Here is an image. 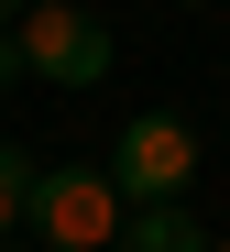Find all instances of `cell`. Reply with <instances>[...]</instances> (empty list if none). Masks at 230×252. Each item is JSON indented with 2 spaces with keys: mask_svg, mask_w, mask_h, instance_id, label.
<instances>
[{
  "mask_svg": "<svg viewBox=\"0 0 230 252\" xmlns=\"http://www.w3.org/2000/svg\"><path fill=\"white\" fill-rule=\"evenodd\" d=\"M121 220H131V208L110 187V164H44L33 208H22V230H44V252H110Z\"/></svg>",
  "mask_w": 230,
  "mask_h": 252,
  "instance_id": "cell-1",
  "label": "cell"
},
{
  "mask_svg": "<svg viewBox=\"0 0 230 252\" xmlns=\"http://www.w3.org/2000/svg\"><path fill=\"white\" fill-rule=\"evenodd\" d=\"M110 187H121V208H187V187H197V132H187L175 110H131L121 143H110Z\"/></svg>",
  "mask_w": 230,
  "mask_h": 252,
  "instance_id": "cell-2",
  "label": "cell"
},
{
  "mask_svg": "<svg viewBox=\"0 0 230 252\" xmlns=\"http://www.w3.org/2000/svg\"><path fill=\"white\" fill-rule=\"evenodd\" d=\"M11 33H22V66L44 77V88H99L110 77V22L77 11V0H33Z\"/></svg>",
  "mask_w": 230,
  "mask_h": 252,
  "instance_id": "cell-3",
  "label": "cell"
},
{
  "mask_svg": "<svg viewBox=\"0 0 230 252\" xmlns=\"http://www.w3.org/2000/svg\"><path fill=\"white\" fill-rule=\"evenodd\" d=\"M110 252H208V230L187 220V208H131Z\"/></svg>",
  "mask_w": 230,
  "mask_h": 252,
  "instance_id": "cell-4",
  "label": "cell"
},
{
  "mask_svg": "<svg viewBox=\"0 0 230 252\" xmlns=\"http://www.w3.org/2000/svg\"><path fill=\"white\" fill-rule=\"evenodd\" d=\"M33 176H44V164H33L22 143H0V241L22 230V208H33Z\"/></svg>",
  "mask_w": 230,
  "mask_h": 252,
  "instance_id": "cell-5",
  "label": "cell"
},
{
  "mask_svg": "<svg viewBox=\"0 0 230 252\" xmlns=\"http://www.w3.org/2000/svg\"><path fill=\"white\" fill-rule=\"evenodd\" d=\"M22 77H33V66H22V33L0 22V88H22Z\"/></svg>",
  "mask_w": 230,
  "mask_h": 252,
  "instance_id": "cell-6",
  "label": "cell"
},
{
  "mask_svg": "<svg viewBox=\"0 0 230 252\" xmlns=\"http://www.w3.org/2000/svg\"><path fill=\"white\" fill-rule=\"evenodd\" d=\"M22 11H33V0H0V22H22Z\"/></svg>",
  "mask_w": 230,
  "mask_h": 252,
  "instance_id": "cell-7",
  "label": "cell"
},
{
  "mask_svg": "<svg viewBox=\"0 0 230 252\" xmlns=\"http://www.w3.org/2000/svg\"><path fill=\"white\" fill-rule=\"evenodd\" d=\"M208 252H230V241H208Z\"/></svg>",
  "mask_w": 230,
  "mask_h": 252,
  "instance_id": "cell-8",
  "label": "cell"
}]
</instances>
